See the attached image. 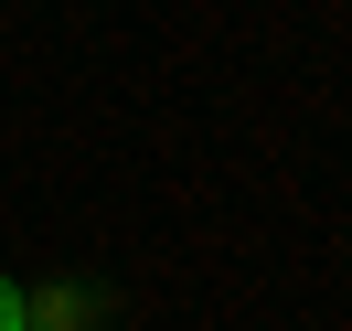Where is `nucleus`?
Returning <instances> with one entry per match:
<instances>
[{
	"mask_svg": "<svg viewBox=\"0 0 352 331\" xmlns=\"http://www.w3.org/2000/svg\"><path fill=\"white\" fill-rule=\"evenodd\" d=\"M0 331H32V299H22L11 278H0Z\"/></svg>",
	"mask_w": 352,
	"mask_h": 331,
	"instance_id": "obj_1",
	"label": "nucleus"
}]
</instances>
